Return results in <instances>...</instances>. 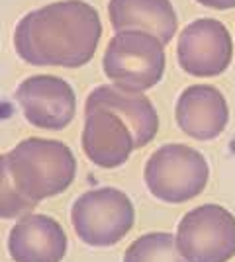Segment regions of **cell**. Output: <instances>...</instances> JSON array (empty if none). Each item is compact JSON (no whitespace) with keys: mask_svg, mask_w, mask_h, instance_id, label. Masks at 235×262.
I'll list each match as a JSON object with an SVG mask.
<instances>
[{"mask_svg":"<svg viewBox=\"0 0 235 262\" xmlns=\"http://www.w3.org/2000/svg\"><path fill=\"white\" fill-rule=\"evenodd\" d=\"M102 22L84 0H61L28 12L14 30V49L35 67L78 69L92 61Z\"/></svg>","mask_w":235,"mask_h":262,"instance_id":"obj_1","label":"cell"},{"mask_svg":"<svg viewBox=\"0 0 235 262\" xmlns=\"http://www.w3.org/2000/svg\"><path fill=\"white\" fill-rule=\"evenodd\" d=\"M108 18L116 32L137 30L157 35L167 45L179 28L170 0H110Z\"/></svg>","mask_w":235,"mask_h":262,"instance_id":"obj_12","label":"cell"},{"mask_svg":"<svg viewBox=\"0 0 235 262\" xmlns=\"http://www.w3.org/2000/svg\"><path fill=\"white\" fill-rule=\"evenodd\" d=\"M177 247L188 262H227L235 256V217L218 204H204L180 219Z\"/></svg>","mask_w":235,"mask_h":262,"instance_id":"obj_6","label":"cell"},{"mask_svg":"<svg viewBox=\"0 0 235 262\" xmlns=\"http://www.w3.org/2000/svg\"><path fill=\"white\" fill-rule=\"evenodd\" d=\"M175 118L180 131L196 141H212L229 121L225 96L212 84L188 86L177 100Z\"/></svg>","mask_w":235,"mask_h":262,"instance_id":"obj_10","label":"cell"},{"mask_svg":"<svg viewBox=\"0 0 235 262\" xmlns=\"http://www.w3.org/2000/svg\"><path fill=\"white\" fill-rule=\"evenodd\" d=\"M163 41L147 32H116L102 59L104 75L125 92H145L165 75Z\"/></svg>","mask_w":235,"mask_h":262,"instance_id":"obj_3","label":"cell"},{"mask_svg":"<svg viewBox=\"0 0 235 262\" xmlns=\"http://www.w3.org/2000/svg\"><path fill=\"white\" fill-rule=\"evenodd\" d=\"M208 176L210 168L204 155L180 143L159 147L143 170L147 190L167 204H184L202 194Z\"/></svg>","mask_w":235,"mask_h":262,"instance_id":"obj_4","label":"cell"},{"mask_svg":"<svg viewBox=\"0 0 235 262\" xmlns=\"http://www.w3.org/2000/svg\"><path fill=\"white\" fill-rule=\"evenodd\" d=\"M8 252L14 262H61L67 254V235L53 217L28 213L12 227Z\"/></svg>","mask_w":235,"mask_h":262,"instance_id":"obj_11","label":"cell"},{"mask_svg":"<svg viewBox=\"0 0 235 262\" xmlns=\"http://www.w3.org/2000/svg\"><path fill=\"white\" fill-rule=\"evenodd\" d=\"M206 8H213V10H227V8H235V0H196Z\"/></svg>","mask_w":235,"mask_h":262,"instance_id":"obj_15","label":"cell"},{"mask_svg":"<svg viewBox=\"0 0 235 262\" xmlns=\"http://www.w3.org/2000/svg\"><path fill=\"white\" fill-rule=\"evenodd\" d=\"M73 229L90 247H112L130 233L135 221L132 200L118 188H96L77 198L71 209Z\"/></svg>","mask_w":235,"mask_h":262,"instance_id":"obj_5","label":"cell"},{"mask_svg":"<svg viewBox=\"0 0 235 262\" xmlns=\"http://www.w3.org/2000/svg\"><path fill=\"white\" fill-rule=\"evenodd\" d=\"M82 151L100 168L122 166L135 149V137L127 121L106 106H84Z\"/></svg>","mask_w":235,"mask_h":262,"instance_id":"obj_9","label":"cell"},{"mask_svg":"<svg viewBox=\"0 0 235 262\" xmlns=\"http://www.w3.org/2000/svg\"><path fill=\"white\" fill-rule=\"evenodd\" d=\"M123 262H188L180 254L177 237L170 233H147L123 252Z\"/></svg>","mask_w":235,"mask_h":262,"instance_id":"obj_14","label":"cell"},{"mask_svg":"<svg viewBox=\"0 0 235 262\" xmlns=\"http://www.w3.org/2000/svg\"><path fill=\"white\" fill-rule=\"evenodd\" d=\"M14 98L24 118L39 129L61 131L75 118L77 96L67 80L53 75H35L16 88Z\"/></svg>","mask_w":235,"mask_h":262,"instance_id":"obj_8","label":"cell"},{"mask_svg":"<svg viewBox=\"0 0 235 262\" xmlns=\"http://www.w3.org/2000/svg\"><path fill=\"white\" fill-rule=\"evenodd\" d=\"M87 104L106 106L118 112L134 131L135 149H141L155 139L157 131H159V116L151 100L143 96L141 92H125L118 86L104 84L90 92Z\"/></svg>","mask_w":235,"mask_h":262,"instance_id":"obj_13","label":"cell"},{"mask_svg":"<svg viewBox=\"0 0 235 262\" xmlns=\"http://www.w3.org/2000/svg\"><path fill=\"white\" fill-rule=\"evenodd\" d=\"M0 168L20 198L34 209L39 202L63 194L73 184L77 161L65 143L30 137L2 155Z\"/></svg>","mask_w":235,"mask_h":262,"instance_id":"obj_2","label":"cell"},{"mask_svg":"<svg viewBox=\"0 0 235 262\" xmlns=\"http://www.w3.org/2000/svg\"><path fill=\"white\" fill-rule=\"evenodd\" d=\"M233 59V41L224 24L200 18L180 32L177 61L192 77H218L227 71Z\"/></svg>","mask_w":235,"mask_h":262,"instance_id":"obj_7","label":"cell"}]
</instances>
